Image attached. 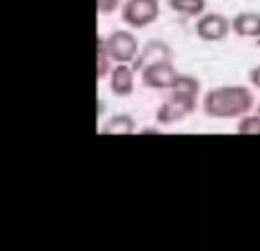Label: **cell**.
<instances>
[{
    "instance_id": "obj_17",
    "label": "cell",
    "mask_w": 260,
    "mask_h": 251,
    "mask_svg": "<svg viewBox=\"0 0 260 251\" xmlns=\"http://www.w3.org/2000/svg\"><path fill=\"white\" fill-rule=\"evenodd\" d=\"M103 110H105V103H103V99H99V117L103 114Z\"/></svg>"
},
{
    "instance_id": "obj_11",
    "label": "cell",
    "mask_w": 260,
    "mask_h": 251,
    "mask_svg": "<svg viewBox=\"0 0 260 251\" xmlns=\"http://www.w3.org/2000/svg\"><path fill=\"white\" fill-rule=\"evenodd\" d=\"M112 55H110L108 50V44H105V37H99L96 39V78L99 80H103V78H108L110 73H112Z\"/></svg>"
},
{
    "instance_id": "obj_7",
    "label": "cell",
    "mask_w": 260,
    "mask_h": 251,
    "mask_svg": "<svg viewBox=\"0 0 260 251\" xmlns=\"http://www.w3.org/2000/svg\"><path fill=\"white\" fill-rule=\"evenodd\" d=\"M162 59H174V50H171V46L165 44V41L151 39L144 46V50H139L133 67H135V71H144L146 67H151V64H155V62H162Z\"/></svg>"
},
{
    "instance_id": "obj_5",
    "label": "cell",
    "mask_w": 260,
    "mask_h": 251,
    "mask_svg": "<svg viewBox=\"0 0 260 251\" xmlns=\"http://www.w3.org/2000/svg\"><path fill=\"white\" fill-rule=\"evenodd\" d=\"M231 32H233V21H229L224 14L210 12L197 18V37L203 41H210V44L224 41Z\"/></svg>"
},
{
    "instance_id": "obj_15",
    "label": "cell",
    "mask_w": 260,
    "mask_h": 251,
    "mask_svg": "<svg viewBox=\"0 0 260 251\" xmlns=\"http://www.w3.org/2000/svg\"><path fill=\"white\" fill-rule=\"evenodd\" d=\"M249 82H251V87L260 89V64H258V67H253L251 71H249Z\"/></svg>"
},
{
    "instance_id": "obj_10",
    "label": "cell",
    "mask_w": 260,
    "mask_h": 251,
    "mask_svg": "<svg viewBox=\"0 0 260 251\" xmlns=\"http://www.w3.org/2000/svg\"><path fill=\"white\" fill-rule=\"evenodd\" d=\"M135 130H137L135 117H130L126 112H119L108 119V125L103 128V135H133Z\"/></svg>"
},
{
    "instance_id": "obj_18",
    "label": "cell",
    "mask_w": 260,
    "mask_h": 251,
    "mask_svg": "<svg viewBox=\"0 0 260 251\" xmlns=\"http://www.w3.org/2000/svg\"><path fill=\"white\" fill-rule=\"evenodd\" d=\"M258 114H260V103H258Z\"/></svg>"
},
{
    "instance_id": "obj_1",
    "label": "cell",
    "mask_w": 260,
    "mask_h": 251,
    "mask_svg": "<svg viewBox=\"0 0 260 251\" xmlns=\"http://www.w3.org/2000/svg\"><path fill=\"white\" fill-rule=\"evenodd\" d=\"M199 94H201V82H199V78L180 73L169 89V99L157 108L155 121L165 128V125H176L178 121L187 119L189 114L197 110Z\"/></svg>"
},
{
    "instance_id": "obj_3",
    "label": "cell",
    "mask_w": 260,
    "mask_h": 251,
    "mask_svg": "<svg viewBox=\"0 0 260 251\" xmlns=\"http://www.w3.org/2000/svg\"><path fill=\"white\" fill-rule=\"evenodd\" d=\"M160 18V0H126L121 7V21L133 30L148 27Z\"/></svg>"
},
{
    "instance_id": "obj_8",
    "label": "cell",
    "mask_w": 260,
    "mask_h": 251,
    "mask_svg": "<svg viewBox=\"0 0 260 251\" xmlns=\"http://www.w3.org/2000/svg\"><path fill=\"white\" fill-rule=\"evenodd\" d=\"M110 91L119 99H126L135 91V67L126 62H117L110 73Z\"/></svg>"
},
{
    "instance_id": "obj_14",
    "label": "cell",
    "mask_w": 260,
    "mask_h": 251,
    "mask_svg": "<svg viewBox=\"0 0 260 251\" xmlns=\"http://www.w3.org/2000/svg\"><path fill=\"white\" fill-rule=\"evenodd\" d=\"M96 7H99V14H112L117 9L123 7V0H96Z\"/></svg>"
},
{
    "instance_id": "obj_9",
    "label": "cell",
    "mask_w": 260,
    "mask_h": 251,
    "mask_svg": "<svg viewBox=\"0 0 260 251\" xmlns=\"http://www.w3.org/2000/svg\"><path fill=\"white\" fill-rule=\"evenodd\" d=\"M233 32L244 39H260V12H240L233 18Z\"/></svg>"
},
{
    "instance_id": "obj_12",
    "label": "cell",
    "mask_w": 260,
    "mask_h": 251,
    "mask_svg": "<svg viewBox=\"0 0 260 251\" xmlns=\"http://www.w3.org/2000/svg\"><path fill=\"white\" fill-rule=\"evenodd\" d=\"M171 12L180 14V16L199 18L206 14V0H167Z\"/></svg>"
},
{
    "instance_id": "obj_16",
    "label": "cell",
    "mask_w": 260,
    "mask_h": 251,
    "mask_svg": "<svg viewBox=\"0 0 260 251\" xmlns=\"http://www.w3.org/2000/svg\"><path fill=\"white\" fill-rule=\"evenodd\" d=\"M139 133H142V135H151V133H160V130H157V128H142Z\"/></svg>"
},
{
    "instance_id": "obj_2",
    "label": "cell",
    "mask_w": 260,
    "mask_h": 251,
    "mask_svg": "<svg viewBox=\"0 0 260 251\" xmlns=\"http://www.w3.org/2000/svg\"><path fill=\"white\" fill-rule=\"evenodd\" d=\"M253 108V94L244 85H224L208 89L201 110L210 119H240Z\"/></svg>"
},
{
    "instance_id": "obj_4",
    "label": "cell",
    "mask_w": 260,
    "mask_h": 251,
    "mask_svg": "<svg viewBox=\"0 0 260 251\" xmlns=\"http://www.w3.org/2000/svg\"><path fill=\"white\" fill-rule=\"evenodd\" d=\"M105 44H108V50L114 62L135 64V59H137V55H139L137 37L128 30H114L110 37H105Z\"/></svg>"
},
{
    "instance_id": "obj_13",
    "label": "cell",
    "mask_w": 260,
    "mask_h": 251,
    "mask_svg": "<svg viewBox=\"0 0 260 251\" xmlns=\"http://www.w3.org/2000/svg\"><path fill=\"white\" fill-rule=\"evenodd\" d=\"M238 135H260V114H244L235 125Z\"/></svg>"
},
{
    "instance_id": "obj_6",
    "label": "cell",
    "mask_w": 260,
    "mask_h": 251,
    "mask_svg": "<svg viewBox=\"0 0 260 251\" xmlns=\"http://www.w3.org/2000/svg\"><path fill=\"white\" fill-rule=\"evenodd\" d=\"M178 76L180 73H178V69L174 67V59H162V62H155V64H151V67L144 69L142 82L146 87H151V89H155V91H162V89L169 91Z\"/></svg>"
}]
</instances>
